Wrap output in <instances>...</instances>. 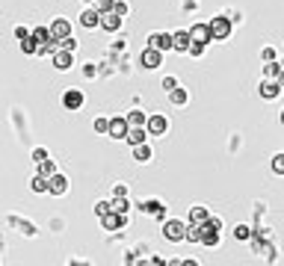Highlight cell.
Wrapping results in <instances>:
<instances>
[{
    "label": "cell",
    "instance_id": "cell-1",
    "mask_svg": "<svg viewBox=\"0 0 284 266\" xmlns=\"http://www.w3.org/2000/svg\"><path fill=\"white\" fill-rule=\"evenodd\" d=\"M163 234H166L169 243H181V240H187V225L178 222V219H169V222L163 225Z\"/></svg>",
    "mask_w": 284,
    "mask_h": 266
},
{
    "label": "cell",
    "instance_id": "cell-2",
    "mask_svg": "<svg viewBox=\"0 0 284 266\" xmlns=\"http://www.w3.org/2000/svg\"><path fill=\"white\" fill-rule=\"evenodd\" d=\"M210 33H213V42H222V39H228L231 35V18H213L210 21Z\"/></svg>",
    "mask_w": 284,
    "mask_h": 266
},
{
    "label": "cell",
    "instance_id": "cell-3",
    "mask_svg": "<svg viewBox=\"0 0 284 266\" xmlns=\"http://www.w3.org/2000/svg\"><path fill=\"white\" fill-rule=\"evenodd\" d=\"M148 45L151 48H157V51H175V33H154L151 39H148Z\"/></svg>",
    "mask_w": 284,
    "mask_h": 266
},
{
    "label": "cell",
    "instance_id": "cell-4",
    "mask_svg": "<svg viewBox=\"0 0 284 266\" xmlns=\"http://www.w3.org/2000/svg\"><path fill=\"white\" fill-rule=\"evenodd\" d=\"M139 62H142V68H148V71H151V68H157V65L163 62V51H157V48H151V45H148L145 51H142Z\"/></svg>",
    "mask_w": 284,
    "mask_h": 266
},
{
    "label": "cell",
    "instance_id": "cell-5",
    "mask_svg": "<svg viewBox=\"0 0 284 266\" xmlns=\"http://www.w3.org/2000/svg\"><path fill=\"white\" fill-rule=\"evenodd\" d=\"M101 222H104L106 231H119V228L127 225V213H116V210H110L106 216H101Z\"/></svg>",
    "mask_w": 284,
    "mask_h": 266
},
{
    "label": "cell",
    "instance_id": "cell-6",
    "mask_svg": "<svg viewBox=\"0 0 284 266\" xmlns=\"http://www.w3.org/2000/svg\"><path fill=\"white\" fill-rule=\"evenodd\" d=\"M145 127H148L151 136H163V133L169 130V119L160 116V112H154V116H148V124H145Z\"/></svg>",
    "mask_w": 284,
    "mask_h": 266
},
{
    "label": "cell",
    "instance_id": "cell-7",
    "mask_svg": "<svg viewBox=\"0 0 284 266\" xmlns=\"http://www.w3.org/2000/svg\"><path fill=\"white\" fill-rule=\"evenodd\" d=\"M127 130H130L127 116H124V119H110V133H106V136H113V139H127Z\"/></svg>",
    "mask_w": 284,
    "mask_h": 266
},
{
    "label": "cell",
    "instance_id": "cell-8",
    "mask_svg": "<svg viewBox=\"0 0 284 266\" xmlns=\"http://www.w3.org/2000/svg\"><path fill=\"white\" fill-rule=\"evenodd\" d=\"M74 65V51H56L53 53V68L56 71H68Z\"/></svg>",
    "mask_w": 284,
    "mask_h": 266
},
{
    "label": "cell",
    "instance_id": "cell-9",
    "mask_svg": "<svg viewBox=\"0 0 284 266\" xmlns=\"http://www.w3.org/2000/svg\"><path fill=\"white\" fill-rule=\"evenodd\" d=\"M201 246H219V228L216 225H201Z\"/></svg>",
    "mask_w": 284,
    "mask_h": 266
},
{
    "label": "cell",
    "instance_id": "cell-10",
    "mask_svg": "<svg viewBox=\"0 0 284 266\" xmlns=\"http://www.w3.org/2000/svg\"><path fill=\"white\" fill-rule=\"evenodd\" d=\"M193 33L190 30H181V33H175V51H184V53H190V48H193Z\"/></svg>",
    "mask_w": 284,
    "mask_h": 266
},
{
    "label": "cell",
    "instance_id": "cell-11",
    "mask_svg": "<svg viewBox=\"0 0 284 266\" xmlns=\"http://www.w3.org/2000/svg\"><path fill=\"white\" fill-rule=\"evenodd\" d=\"M101 27H104L106 33H116V30L122 27V15H119V12H104V15H101Z\"/></svg>",
    "mask_w": 284,
    "mask_h": 266
},
{
    "label": "cell",
    "instance_id": "cell-12",
    "mask_svg": "<svg viewBox=\"0 0 284 266\" xmlns=\"http://www.w3.org/2000/svg\"><path fill=\"white\" fill-rule=\"evenodd\" d=\"M62 104H65L68 109H80V106H83V92H80V89H68V92L62 95Z\"/></svg>",
    "mask_w": 284,
    "mask_h": 266
},
{
    "label": "cell",
    "instance_id": "cell-13",
    "mask_svg": "<svg viewBox=\"0 0 284 266\" xmlns=\"http://www.w3.org/2000/svg\"><path fill=\"white\" fill-rule=\"evenodd\" d=\"M51 33H53V39H68V35H71V24H68V18H56V21L51 24Z\"/></svg>",
    "mask_w": 284,
    "mask_h": 266
},
{
    "label": "cell",
    "instance_id": "cell-14",
    "mask_svg": "<svg viewBox=\"0 0 284 266\" xmlns=\"http://www.w3.org/2000/svg\"><path fill=\"white\" fill-rule=\"evenodd\" d=\"M190 33H193V39H195V42H204V45H207V42H213V33H210V24H195V27H193Z\"/></svg>",
    "mask_w": 284,
    "mask_h": 266
},
{
    "label": "cell",
    "instance_id": "cell-15",
    "mask_svg": "<svg viewBox=\"0 0 284 266\" xmlns=\"http://www.w3.org/2000/svg\"><path fill=\"white\" fill-rule=\"evenodd\" d=\"M80 24H83L86 30H92V27H101V12H98V9H86V12L80 15Z\"/></svg>",
    "mask_w": 284,
    "mask_h": 266
},
{
    "label": "cell",
    "instance_id": "cell-16",
    "mask_svg": "<svg viewBox=\"0 0 284 266\" xmlns=\"http://www.w3.org/2000/svg\"><path fill=\"white\" fill-rule=\"evenodd\" d=\"M278 92H281V83H278V80H264V83H261V98L272 101Z\"/></svg>",
    "mask_w": 284,
    "mask_h": 266
},
{
    "label": "cell",
    "instance_id": "cell-17",
    "mask_svg": "<svg viewBox=\"0 0 284 266\" xmlns=\"http://www.w3.org/2000/svg\"><path fill=\"white\" fill-rule=\"evenodd\" d=\"M190 222L193 225H207L210 222V210L207 207H190Z\"/></svg>",
    "mask_w": 284,
    "mask_h": 266
},
{
    "label": "cell",
    "instance_id": "cell-18",
    "mask_svg": "<svg viewBox=\"0 0 284 266\" xmlns=\"http://www.w3.org/2000/svg\"><path fill=\"white\" fill-rule=\"evenodd\" d=\"M148 136H151L148 127H130V130H127V142H130V145H142Z\"/></svg>",
    "mask_w": 284,
    "mask_h": 266
},
{
    "label": "cell",
    "instance_id": "cell-19",
    "mask_svg": "<svg viewBox=\"0 0 284 266\" xmlns=\"http://www.w3.org/2000/svg\"><path fill=\"white\" fill-rule=\"evenodd\" d=\"M68 193V180L62 175H53L51 177V195H65Z\"/></svg>",
    "mask_w": 284,
    "mask_h": 266
},
{
    "label": "cell",
    "instance_id": "cell-20",
    "mask_svg": "<svg viewBox=\"0 0 284 266\" xmlns=\"http://www.w3.org/2000/svg\"><path fill=\"white\" fill-rule=\"evenodd\" d=\"M127 122H130V127H145L148 124V116L142 109H130L127 112Z\"/></svg>",
    "mask_w": 284,
    "mask_h": 266
},
{
    "label": "cell",
    "instance_id": "cell-21",
    "mask_svg": "<svg viewBox=\"0 0 284 266\" xmlns=\"http://www.w3.org/2000/svg\"><path fill=\"white\" fill-rule=\"evenodd\" d=\"M133 160H136V163H148V160H151V148H148L145 142H142V145H133Z\"/></svg>",
    "mask_w": 284,
    "mask_h": 266
},
{
    "label": "cell",
    "instance_id": "cell-22",
    "mask_svg": "<svg viewBox=\"0 0 284 266\" xmlns=\"http://www.w3.org/2000/svg\"><path fill=\"white\" fill-rule=\"evenodd\" d=\"M30 186H33V193H51V180H48L45 175H36V177L30 180Z\"/></svg>",
    "mask_w": 284,
    "mask_h": 266
},
{
    "label": "cell",
    "instance_id": "cell-23",
    "mask_svg": "<svg viewBox=\"0 0 284 266\" xmlns=\"http://www.w3.org/2000/svg\"><path fill=\"white\" fill-rule=\"evenodd\" d=\"M169 98H172V104H175V106H184V104L190 101V92H187V89H172V92H169Z\"/></svg>",
    "mask_w": 284,
    "mask_h": 266
},
{
    "label": "cell",
    "instance_id": "cell-24",
    "mask_svg": "<svg viewBox=\"0 0 284 266\" xmlns=\"http://www.w3.org/2000/svg\"><path fill=\"white\" fill-rule=\"evenodd\" d=\"M33 35H36V42H42V45L53 42V33H51V27H36V30H33Z\"/></svg>",
    "mask_w": 284,
    "mask_h": 266
},
{
    "label": "cell",
    "instance_id": "cell-25",
    "mask_svg": "<svg viewBox=\"0 0 284 266\" xmlns=\"http://www.w3.org/2000/svg\"><path fill=\"white\" fill-rule=\"evenodd\" d=\"M39 45H42V42H36V35L21 39V51H24V53H39Z\"/></svg>",
    "mask_w": 284,
    "mask_h": 266
},
{
    "label": "cell",
    "instance_id": "cell-26",
    "mask_svg": "<svg viewBox=\"0 0 284 266\" xmlns=\"http://www.w3.org/2000/svg\"><path fill=\"white\" fill-rule=\"evenodd\" d=\"M187 240L190 243H201V225H193V222L187 225Z\"/></svg>",
    "mask_w": 284,
    "mask_h": 266
},
{
    "label": "cell",
    "instance_id": "cell-27",
    "mask_svg": "<svg viewBox=\"0 0 284 266\" xmlns=\"http://www.w3.org/2000/svg\"><path fill=\"white\" fill-rule=\"evenodd\" d=\"M39 175H45V177H48V180H51V177H53V175H56V166H53V163H51V160H45V163H39Z\"/></svg>",
    "mask_w": 284,
    "mask_h": 266
},
{
    "label": "cell",
    "instance_id": "cell-28",
    "mask_svg": "<svg viewBox=\"0 0 284 266\" xmlns=\"http://www.w3.org/2000/svg\"><path fill=\"white\" fill-rule=\"evenodd\" d=\"M113 210H116V213H127V210H130V204H127V195H116V201H113Z\"/></svg>",
    "mask_w": 284,
    "mask_h": 266
},
{
    "label": "cell",
    "instance_id": "cell-29",
    "mask_svg": "<svg viewBox=\"0 0 284 266\" xmlns=\"http://www.w3.org/2000/svg\"><path fill=\"white\" fill-rule=\"evenodd\" d=\"M95 9L104 15V12H113L116 9V0H95Z\"/></svg>",
    "mask_w": 284,
    "mask_h": 266
},
{
    "label": "cell",
    "instance_id": "cell-30",
    "mask_svg": "<svg viewBox=\"0 0 284 266\" xmlns=\"http://www.w3.org/2000/svg\"><path fill=\"white\" fill-rule=\"evenodd\" d=\"M139 207L145 210V213H151V216H157V213L163 210V204H160V201H154V198H151V201H145V204H139Z\"/></svg>",
    "mask_w": 284,
    "mask_h": 266
},
{
    "label": "cell",
    "instance_id": "cell-31",
    "mask_svg": "<svg viewBox=\"0 0 284 266\" xmlns=\"http://www.w3.org/2000/svg\"><path fill=\"white\" fill-rule=\"evenodd\" d=\"M234 237L237 240H248V237H252V228H248V225H237L234 228Z\"/></svg>",
    "mask_w": 284,
    "mask_h": 266
},
{
    "label": "cell",
    "instance_id": "cell-32",
    "mask_svg": "<svg viewBox=\"0 0 284 266\" xmlns=\"http://www.w3.org/2000/svg\"><path fill=\"white\" fill-rule=\"evenodd\" d=\"M272 172L275 175H284V154H275L272 157Z\"/></svg>",
    "mask_w": 284,
    "mask_h": 266
},
{
    "label": "cell",
    "instance_id": "cell-33",
    "mask_svg": "<svg viewBox=\"0 0 284 266\" xmlns=\"http://www.w3.org/2000/svg\"><path fill=\"white\" fill-rule=\"evenodd\" d=\"M59 45H62V51H77V39H74V35H68V39H59Z\"/></svg>",
    "mask_w": 284,
    "mask_h": 266
},
{
    "label": "cell",
    "instance_id": "cell-34",
    "mask_svg": "<svg viewBox=\"0 0 284 266\" xmlns=\"http://www.w3.org/2000/svg\"><path fill=\"white\" fill-rule=\"evenodd\" d=\"M110 210H113V204H110V201H98V204H95V213H98V216H106Z\"/></svg>",
    "mask_w": 284,
    "mask_h": 266
},
{
    "label": "cell",
    "instance_id": "cell-35",
    "mask_svg": "<svg viewBox=\"0 0 284 266\" xmlns=\"http://www.w3.org/2000/svg\"><path fill=\"white\" fill-rule=\"evenodd\" d=\"M264 71H266V77H275V74L281 71V62H275V59H272V62H266V68H264Z\"/></svg>",
    "mask_w": 284,
    "mask_h": 266
},
{
    "label": "cell",
    "instance_id": "cell-36",
    "mask_svg": "<svg viewBox=\"0 0 284 266\" xmlns=\"http://www.w3.org/2000/svg\"><path fill=\"white\" fill-rule=\"evenodd\" d=\"M95 130H101V133H110V119H95Z\"/></svg>",
    "mask_w": 284,
    "mask_h": 266
},
{
    "label": "cell",
    "instance_id": "cell-37",
    "mask_svg": "<svg viewBox=\"0 0 284 266\" xmlns=\"http://www.w3.org/2000/svg\"><path fill=\"white\" fill-rule=\"evenodd\" d=\"M33 160H36V163H45V160H48V151H45V148H36V151H33Z\"/></svg>",
    "mask_w": 284,
    "mask_h": 266
},
{
    "label": "cell",
    "instance_id": "cell-38",
    "mask_svg": "<svg viewBox=\"0 0 284 266\" xmlns=\"http://www.w3.org/2000/svg\"><path fill=\"white\" fill-rule=\"evenodd\" d=\"M190 53H193V56H201V53H204V42H193Z\"/></svg>",
    "mask_w": 284,
    "mask_h": 266
},
{
    "label": "cell",
    "instance_id": "cell-39",
    "mask_svg": "<svg viewBox=\"0 0 284 266\" xmlns=\"http://www.w3.org/2000/svg\"><path fill=\"white\" fill-rule=\"evenodd\" d=\"M113 12H119V15L124 18V15H127V3H124V0H116V9H113Z\"/></svg>",
    "mask_w": 284,
    "mask_h": 266
},
{
    "label": "cell",
    "instance_id": "cell-40",
    "mask_svg": "<svg viewBox=\"0 0 284 266\" xmlns=\"http://www.w3.org/2000/svg\"><path fill=\"white\" fill-rule=\"evenodd\" d=\"M163 89H166V92L178 89V80H175V77H166V80H163Z\"/></svg>",
    "mask_w": 284,
    "mask_h": 266
},
{
    "label": "cell",
    "instance_id": "cell-41",
    "mask_svg": "<svg viewBox=\"0 0 284 266\" xmlns=\"http://www.w3.org/2000/svg\"><path fill=\"white\" fill-rule=\"evenodd\" d=\"M113 195H127V186H124V183H116V186H113Z\"/></svg>",
    "mask_w": 284,
    "mask_h": 266
},
{
    "label": "cell",
    "instance_id": "cell-42",
    "mask_svg": "<svg viewBox=\"0 0 284 266\" xmlns=\"http://www.w3.org/2000/svg\"><path fill=\"white\" fill-rule=\"evenodd\" d=\"M15 35H18V39H27V35H33L27 27H15Z\"/></svg>",
    "mask_w": 284,
    "mask_h": 266
},
{
    "label": "cell",
    "instance_id": "cell-43",
    "mask_svg": "<svg viewBox=\"0 0 284 266\" xmlns=\"http://www.w3.org/2000/svg\"><path fill=\"white\" fill-rule=\"evenodd\" d=\"M264 59L272 62V59H275V51H272V48H264Z\"/></svg>",
    "mask_w": 284,
    "mask_h": 266
},
{
    "label": "cell",
    "instance_id": "cell-44",
    "mask_svg": "<svg viewBox=\"0 0 284 266\" xmlns=\"http://www.w3.org/2000/svg\"><path fill=\"white\" fill-rule=\"evenodd\" d=\"M275 80H278V83H281V86H284V68H281V71H278V74H275Z\"/></svg>",
    "mask_w": 284,
    "mask_h": 266
},
{
    "label": "cell",
    "instance_id": "cell-45",
    "mask_svg": "<svg viewBox=\"0 0 284 266\" xmlns=\"http://www.w3.org/2000/svg\"><path fill=\"white\" fill-rule=\"evenodd\" d=\"M281 124H284V112H281Z\"/></svg>",
    "mask_w": 284,
    "mask_h": 266
},
{
    "label": "cell",
    "instance_id": "cell-46",
    "mask_svg": "<svg viewBox=\"0 0 284 266\" xmlns=\"http://www.w3.org/2000/svg\"><path fill=\"white\" fill-rule=\"evenodd\" d=\"M86 3H95V0H86Z\"/></svg>",
    "mask_w": 284,
    "mask_h": 266
},
{
    "label": "cell",
    "instance_id": "cell-47",
    "mask_svg": "<svg viewBox=\"0 0 284 266\" xmlns=\"http://www.w3.org/2000/svg\"><path fill=\"white\" fill-rule=\"evenodd\" d=\"M281 65H284V62H281Z\"/></svg>",
    "mask_w": 284,
    "mask_h": 266
}]
</instances>
